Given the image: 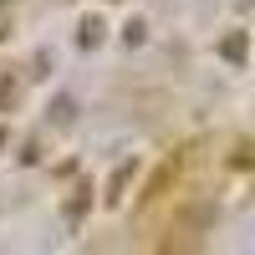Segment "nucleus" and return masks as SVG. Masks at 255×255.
I'll list each match as a JSON object with an SVG mask.
<instances>
[{
    "instance_id": "obj_6",
    "label": "nucleus",
    "mask_w": 255,
    "mask_h": 255,
    "mask_svg": "<svg viewBox=\"0 0 255 255\" xmlns=\"http://www.w3.org/2000/svg\"><path fill=\"white\" fill-rule=\"evenodd\" d=\"M72 108H77L72 97H56V102H51V123H56V128H67V123H72Z\"/></svg>"
},
{
    "instance_id": "obj_1",
    "label": "nucleus",
    "mask_w": 255,
    "mask_h": 255,
    "mask_svg": "<svg viewBox=\"0 0 255 255\" xmlns=\"http://www.w3.org/2000/svg\"><path fill=\"white\" fill-rule=\"evenodd\" d=\"M133 168H138L133 158H128V163H118V168H113V179H108V194H102V204H113V209L123 204V189H128V179H133Z\"/></svg>"
},
{
    "instance_id": "obj_9",
    "label": "nucleus",
    "mask_w": 255,
    "mask_h": 255,
    "mask_svg": "<svg viewBox=\"0 0 255 255\" xmlns=\"http://www.w3.org/2000/svg\"><path fill=\"white\" fill-rule=\"evenodd\" d=\"M230 168H255V148L240 143V148H235V158H230Z\"/></svg>"
},
{
    "instance_id": "obj_10",
    "label": "nucleus",
    "mask_w": 255,
    "mask_h": 255,
    "mask_svg": "<svg viewBox=\"0 0 255 255\" xmlns=\"http://www.w3.org/2000/svg\"><path fill=\"white\" fill-rule=\"evenodd\" d=\"M0 41H5V20H0Z\"/></svg>"
},
{
    "instance_id": "obj_3",
    "label": "nucleus",
    "mask_w": 255,
    "mask_h": 255,
    "mask_svg": "<svg viewBox=\"0 0 255 255\" xmlns=\"http://www.w3.org/2000/svg\"><path fill=\"white\" fill-rule=\"evenodd\" d=\"M87 209H92V184H77V189H72V199H67V220L77 225Z\"/></svg>"
},
{
    "instance_id": "obj_5",
    "label": "nucleus",
    "mask_w": 255,
    "mask_h": 255,
    "mask_svg": "<svg viewBox=\"0 0 255 255\" xmlns=\"http://www.w3.org/2000/svg\"><path fill=\"white\" fill-rule=\"evenodd\" d=\"M245 51H250V46H245V36H240V31L220 41V56H225V61H245Z\"/></svg>"
},
{
    "instance_id": "obj_7",
    "label": "nucleus",
    "mask_w": 255,
    "mask_h": 255,
    "mask_svg": "<svg viewBox=\"0 0 255 255\" xmlns=\"http://www.w3.org/2000/svg\"><path fill=\"white\" fill-rule=\"evenodd\" d=\"M15 92H20V87H15V77H0V113H10V108H15Z\"/></svg>"
},
{
    "instance_id": "obj_4",
    "label": "nucleus",
    "mask_w": 255,
    "mask_h": 255,
    "mask_svg": "<svg viewBox=\"0 0 255 255\" xmlns=\"http://www.w3.org/2000/svg\"><path fill=\"white\" fill-rule=\"evenodd\" d=\"M102 31H108V26H102L97 15H87V20H82V31H77V46H87V51L102 46Z\"/></svg>"
},
{
    "instance_id": "obj_2",
    "label": "nucleus",
    "mask_w": 255,
    "mask_h": 255,
    "mask_svg": "<svg viewBox=\"0 0 255 255\" xmlns=\"http://www.w3.org/2000/svg\"><path fill=\"white\" fill-rule=\"evenodd\" d=\"M174 174H179V158H168V163L158 168V174H153V179H148V189H143V204H148V199H158V194H163V189H168V184H174Z\"/></svg>"
},
{
    "instance_id": "obj_8",
    "label": "nucleus",
    "mask_w": 255,
    "mask_h": 255,
    "mask_svg": "<svg viewBox=\"0 0 255 255\" xmlns=\"http://www.w3.org/2000/svg\"><path fill=\"white\" fill-rule=\"evenodd\" d=\"M143 36H148L143 20H128V26H123V41H128V46H143Z\"/></svg>"
}]
</instances>
